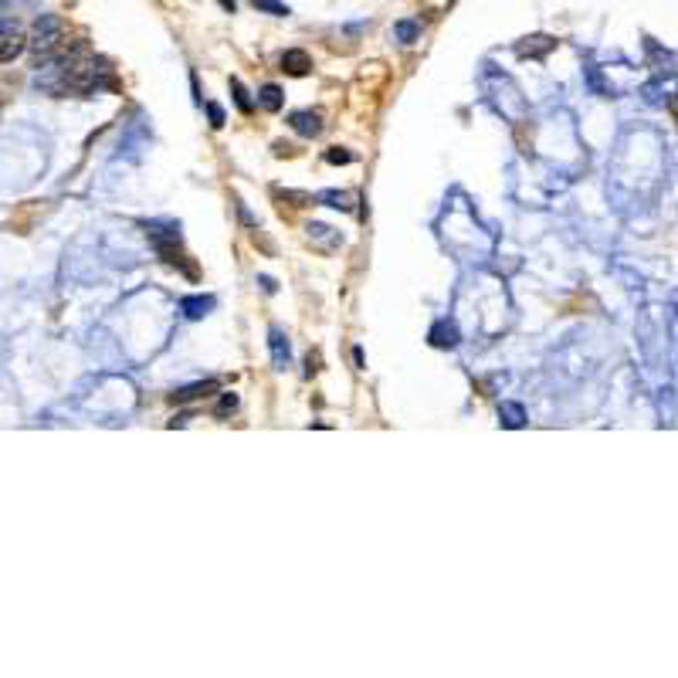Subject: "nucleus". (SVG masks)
Wrapping results in <instances>:
<instances>
[{"label":"nucleus","mask_w":678,"mask_h":678,"mask_svg":"<svg viewBox=\"0 0 678 678\" xmlns=\"http://www.w3.org/2000/svg\"><path fill=\"white\" fill-rule=\"evenodd\" d=\"M553 48H556V38H549V34H533V38H522L516 45L519 58H546Z\"/></svg>","instance_id":"nucleus-3"},{"label":"nucleus","mask_w":678,"mask_h":678,"mask_svg":"<svg viewBox=\"0 0 678 678\" xmlns=\"http://www.w3.org/2000/svg\"><path fill=\"white\" fill-rule=\"evenodd\" d=\"M288 126L299 132V136L313 139V136L322 132V119H319V112H313V109H299V112H292V116H288Z\"/></svg>","instance_id":"nucleus-2"},{"label":"nucleus","mask_w":678,"mask_h":678,"mask_svg":"<svg viewBox=\"0 0 678 678\" xmlns=\"http://www.w3.org/2000/svg\"><path fill=\"white\" fill-rule=\"evenodd\" d=\"M268 349H271V363H275V370H285L288 360H292V349H288V336L278 329V326L268 329Z\"/></svg>","instance_id":"nucleus-5"},{"label":"nucleus","mask_w":678,"mask_h":678,"mask_svg":"<svg viewBox=\"0 0 678 678\" xmlns=\"http://www.w3.org/2000/svg\"><path fill=\"white\" fill-rule=\"evenodd\" d=\"M258 102H261V109H268V112H278L282 102H285V95H282L278 85H265V88L258 92Z\"/></svg>","instance_id":"nucleus-10"},{"label":"nucleus","mask_w":678,"mask_h":678,"mask_svg":"<svg viewBox=\"0 0 678 678\" xmlns=\"http://www.w3.org/2000/svg\"><path fill=\"white\" fill-rule=\"evenodd\" d=\"M427 339H431V346H438V349H455V346H458V326L448 322V319H438V322L431 326Z\"/></svg>","instance_id":"nucleus-6"},{"label":"nucleus","mask_w":678,"mask_h":678,"mask_svg":"<svg viewBox=\"0 0 678 678\" xmlns=\"http://www.w3.org/2000/svg\"><path fill=\"white\" fill-rule=\"evenodd\" d=\"M353 194H346V190H322L319 194V204H326V207H336V210H349L353 204Z\"/></svg>","instance_id":"nucleus-11"},{"label":"nucleus","mask_w":678,"mask_h":678,"mask_svg":"<svg viewBox=\"0 0 678 678\" xmlns=\"http://www.w3.org/2000/svg\"><path fill=\"white\" fill-rule=\"evenodd\" d=\"M393 38L400 41V45H414L420 38V24L418 21H397L393 24Z\"/></svg>","instance_id":"nucleus-12"},{"label":"nucleus","mask_w":678,"mask_h":678,"mask_svg":"<svg viewBox=\"0 0 678 678\" xmlns=\"http://www.w3.org/2000/svg\"><path fill=\"white\" fill-rule=\"evenodd\" d=\"M353 159L356 157H353L349 150H339V146H333V150L326 153V163H353Z\"/></svg>","instance_id":"nucleus-17"},{"label":"nucleus","mask_w":678,"mask_h":678,"mask_svg":"<svg viewBox=\"0 0 678 678\" xmlns=\"http://www.w3.org/2000/svg\"><path fill=\"white\" fill-rule=\"evenodd\" d=\"M0 7H3V0H0Z\"/></svg>","instance_id":"nucleus-24"},{"label":"nucleus","mask_w":678,"mask_h":678,"mask_svg":"<svg viewBox=\"0 0 678 678\" xmlns=\"http://www.w3.org/2000/svg\"><path fill=\"white\" fill-rule=\"evenodd\" d=\"M498 418H502V424H505V427L519 431L522 424H526V407H522V404H516V400H502V404H498Z\"/></svg>","instance_id":"nucleus-8"},{"label":"nucleus","mask_w":678,"mask_h":678,"mask_svg":"<svg viewBox=\"0 0 678 678\" xmlns=\"http://www.w3.org/2000/svg\"><path fill=\"white\" fill-rule=\"evenodd\" d=\"M221 7H224L228 14H235V10H237V0H221Z\"/></svg>","instance_id":"nucleus-23"},{"label":"nucleus","mask_w":678,"mask_h":678,"mask_svg":"<svg viewBox=\"0 0 678 678\" xmlns=\"http://www.w3.org/2000/svg\"><path fill=\"white\" fill-rule=\"evenodd\" d=\"M231 92H235V102H237V109H241L244 116H251V112H255V102H251V95H248V88L241 85V79H231Z\"/></svg>","instance_id":"nucleus-15"},{"label":"nucleus","mask_w":678,"mask_h":678,"mask_svg":"<svg viewBox=\"0 0 678 678\" xmlns=\"http://www.w3.org/2000/svg\"><path fill=\"white\" fill-rule=\"evenodd\" d=\"M353 363H356V370H363V349H360V346L353 349Z\"/></svg>","instance_id":"nucleus-22"},{"label":"nucleus","mask_w":678,"mask_h":678,"mask_svg":"<svg viewBox=\"0 0 678 678\" xmlns=\"http://www.w3.org/2000/svg\"><path fill=\"white\" fill-rule=\"evenodd\" d=\"M27 48V41L24 38H17V34H10V38H3L0 41V61H14L17 54Z\"/></svg>","instance_id":"nucleus-13"},{"label":"nucleus","mask_w":678,"mask_h":678,"mask_svg":"<svg viewBox=\"0 0 678 678\" xmlns=\"http://www.w3.org/2000/svg\"><path fill=\"white\" fill-rule=\"evenodd\" d=\"M207 116H210V126H214V129L224 126V109H221L217 102H207Z\"/></svg>","instance_id":"nucleus-18"},{"label":"nucleus","mask_w":678,"mask_h":678,"mask_svg":"<svg viewBox=\"0 0 678 678\" xmlns=\"http://www.w3.org/2000/svg\"><path fill=\"white\" fill-rule=\"evenodd\" d=\"M0 34H3V38L17 34V17H0Z\"/></svg>","instance_id":"nucleus-19"},{"label":"nucleus","mask_w":678,"mask_h":678,"mask_svg":"<svg viewBox=\"0 0 678 678\" xmlns=\"http://www.w3.org/2000/svg\"><path fill=\"white\" fill-rule=\"evenodd\" d=\"M282 72L295 75V79L309 75V72H313V54L302 52V48H288V52L282 54Z\"/></svg>","instance_id":"nucleus-4"},{"label":"nucleus","mask_w":678,"mask_h":678,"mask_svg":"<svg viewBox=\"0 0 678 678\" xmlns=\"http://www.w3.org/2000/svg\"><path fill=\"white\" fill-rule=\"evenodd\" d=\"M180 309H183L187 319H204V315L214 309V299H210V295H187V299L180 302Z\"/></svg>","instance_id":"nucleus-9"},{"label":"nucleus","mask_w":678,"mask_h":678,"mask_svg":"<svg viewBox=\"0 0 678 678\" xmlns=\"http://www.w3.org/2000/svg\"><path fill=\"white\" fill-rule=\"evenodd\" d=\"M61 45V17H54V14H41L38 21H34V34H31V48L34 52H41V58L48 61L54 58V48Z\"/></svg>","instance_id":"nucleus-1"},{"label":"nucleus","mask_w":678,"mask_h":678,"mask_svg":"<svg viewBox=\"0 0 678 678\" xmlns=\"http://www.w3.org/2000/svg\"><path fill=\"white\" fill-rule=\"evenodd\" d=\"M251 7H255V10H265V14H271V17H288V14H292V7L282 3V0H251Z\"/></svg>","instance_id":"nucleus-14"},{"label":"nucleus","mask_w":678,"mask_h":678,"mask_svg":"<svg viewBox=\"0 0 678 678\" xmlns=\"http://www.w3.org/2000/svg\"><path fill=\"white\" fill-rule=\"evenodd\" d=\"M258 285L265 288V292H268V295H271V292H275V288H278V285H275V282H271V278H268V275H261V278H258Z\"/></svg>","instance_id":"nucleus-20"},{"label":"nucleus","mask_w":678,"mask_h":678,"mask_svg":"<svg viewBox=\"0 0 678 678\" xmlns=\"http://www.w3.org/2000/svg\"><path fill=\"white\" fill-rule=\"evenodd\" d=\"M275 153H278V157H292V153H295V150H292V146H288V143H275Z\"/></svg>","instance_id":"nucleus-21"},{"label":"nucleus","mask_w":678,"mask_h":678,"mask_svg":"<svg viewBox=\"0 0 678 678\" xmlns=\"http://www.w3.org/2000/svg\"><path fill=\"white\" fill-rule=\"evenodd\" d=\"M235 411H237V393H224L214 414H217V418H228V414H235Z\"/></svg>","instance_id":"nucleus-16"},{"label":"nucleus","mask_w":678,"mask_h":678,"mask_svg":"<svg viewBox=\"0 0 678 678\" xmlns=\"http://www.w3.org/2000/svg\"><path fill=\"white\" fill-rule=\"evenodd\" d=\"M214 391H217V380H204V384L180 387V391L170 397V400H173V404H190V400H200V397H207V393H214Z\"/></svg>","instance_id":"nucleus-7"}]
</instances>
